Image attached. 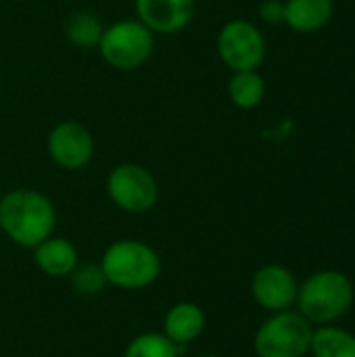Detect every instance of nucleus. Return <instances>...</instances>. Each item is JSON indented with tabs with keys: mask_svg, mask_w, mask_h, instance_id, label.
I'll use <instances>...</instances> for the list:
<instances>
[{
	"mask_svg": "<svg viewBox=\"0 0 355 357\" xmlns=\"http://www.w3.org/2000/svg\"><path fill=\"white\" fill-rule=\"evenodd\" d=\"M56 226V211L52 201L31 188H17L0 199V230L15 245L33 249Z\"/></svg>",
	"mask_w": 355,
	"mask_h": 357,
	"instance_id": "obj_1",
	"label": "nucleus"
},
{
	"mask_svg": "<svg viewBox=\"0 0 355 357\" xmlns=\"http://www.w3.org/2000/svg\"><path fill=\"white\" fill-rule=\"evenodd\" d=\"M354 299V282L345 272L320 270L299 284L295 305L310 324L326 326L347 316Z\"/></svg>",
	"mask_w": 355,
	"mask_h": 357,
	"instance_id": "obj_2",
	"label": "nucleus"
},
{
	"mask_svg": "<svg viewBox=\"0 0 355 357\" xmlns=\"http://www.w3.org/2000/svg\"><path fill=\"white\" fill-rule=\"evenodd\" d=\"M100 268L109 284L123 291H138L146 289L159 278L161 259L151 245L123 238L107 247L100 259Z\"/></svg>",
	"mask_w": 355,
	"mask_h": 357,
	"instance_id": "obj_3",
	"label": "nucleus"
},
{
	"mask_svg": "<svg viewBox=\"0 0 355 357\" xmlns=\"http://www.w3.org/2000/svg\"><path fill=\"white\" fill-rule=\"evenodd\" d=\"M96 48L109 67L134 71L153 56L155 33L138 19H123L103 29Z\"/></svg>",
	"mask_w": 355,
	"mask_h": 357,
	"instance_id": "obj_4",
	"label": "nucleus"
},
{
	"mask_svg": "<svg viewBox=\"0 0 355 357\" xmlns=\"http://www.w3.org/2000/svg\"><path fill=\"white\" fill-rule=\"evenodd\" d=\"M314 328L295 310L272 314L253 337L257 357H305L310 354Z\"/></svg>",
	"mask_w": 355,
	"mask_h": 357,
	"instance_id": "obj_5",
	"label": "nucleus"
},
{
	"mask_svg": "<svg viewBox=\"0 0 355 357\" xmlns=\"http://www.w3.org/2000/svg\"><path fill=\"white\" fill-rule=\"evenodd\" d=\"M107 195L126 213H146L159 201L155 176L138 163H121L107 178Z\"/></svg>",
	"mask_w": 355,
	"mask_h": 357,
	"instance_id": "obj_6",
	"label": "nucleus"
},
{
	"mask_svg": "<svg viewBox=\"0 0 355 357\" xmlns=\"http://www.w3.org/2000/svg\"><path fill=\"white\" fill-rule=\"evenodd\" d=\"M218 54L232 73L253 71L266 59V38L251 21L232 19L220 29Z\"/></svg>",
	"mask_w": 355,
	"mask_h": 357,
	"instance_id": "obj_7",
	"label": "nucleus"
},
{
	"mask_svg": "<svg viewBox=\"0 0 355 357\" xmlns=\"http://www.w3.org/2000/svg\"><path fill=\"white\" fill-rule=\"evenodd\" d=\"M46 149L50 159L59 167L67 172H77L92 161L94 138L86 126L77 121H61L50 130Z\"/></svg>",
	"mask_w": 355,
	"mask_h": 357,
	"instance_id": "obj_8",
	"label": "nucleus"
},
{
	"mask_svg": "<svg viewBox=\"0 0 355 357\" xmlns=\"http://www.w3.org/2000/svg\"><path fill=\"white\" fill-rule=\"evenodd\" d=\"M297 293L299 282L295 274L285 266L268 264L253 274L251 295L255 303L270 314L293 310L297 303Z\"/></svg>",
	"mask_w": 355,
	"mask_h": 357,
	"instance_id": "obj_9",
	"label": "nucleus"
},
{
	"mask_svg": "<svg viewBox=\"0 0 355 357\" xmlns=\"http://www.w3.org/2000/svg\"><path fill=\"white\" fill-rule=\"evenodd\" d=\"M138 21L153 33H178L195 17V0H134Z\"/></svg>",
	"mask_w": 355,
	"mask_h": 357,
	"instance_id": "obj_10",
	"label": "nucleus"
},
{
	"mask_svg": "<svg viewBox=\"0 0 355 357\" xmlns=\"http://www.w3.org/2000/svg\"><path fill=\"white\" fill-rule=\"evenodd\" d=\"M31 251H33V261L38 270L50 278H65L80 264L75 245L63 236H48Z\"/></svg>",
	"mask_w": 355,
	"mask_h": 357,
	"instance_id": "obj_11",
	"label": "nucleus"
},
{
	"mask_svg": "<svg viewBox=\"0 0 355 357\" xmlns=\"http://www.w3.org/2000/svg\"><path fill=\"white\" fill-rule=\"evenodd\" d=\"M205 322L207 320H205V312L201 310V305L192 301H182L167 310L163 318V335L176 345L184 347L203 335Z\"/></svg>",
	"mask_w": 355,
	"mask_h": 357,
	"instance_id": "obj_12",
	"label": "nucleus"
},
{
	"mask_svg": "<svg viewBox=\"0 0 355 357\" xmlns=\"http://www.w3.org/2000/svg\"><path fill=\"white\" fill-rule=\"evenodd\" d=\"M333 17V0H287L285 23L299 33L322 29Z\"/></svg>",
	"mask_w": 355,
	"mask_h": 357,
	"instance_id": "obj_13",
	"label": "nucleus"
},
{
	"mask_svg": "<svg viewBox=\"0 0 355 357\" xmlns=\"http://www.w3.org/2000/svg\"><path fill=\"white\" fill-rule=\"evenodd\" d=\"M310 354L314 357H355V335L326 324L314 331Z\"/></svg>",
	"mask_w": 355,
	"mask_h": 357,
	"instance_id": "obj_14",
	"label": "nucleus"
},
{
	"mask_svg": "<svg viewBox=\"0 0 355 357\" xmlns=\"http://www.w3.org/2000/svg\"><path fill=\"white\" fill-rule=\"evenodd\" d=\"M228 96H230L232 105L239 109H245V111L255 109L262 105V100L266 96V82L257 73V69L234 71L228 82Z\"/></svg>",
	"mask_w": 355,
	"mask_h": 357,
	"instance_id": "obj_15",
	"label": "nucleus"
},
{
	"mask_svg": "<svg viewBox=\"0 0 355 357\" xmlns=\"http://www.w3.org/2000/svg\"><path fill=\"white\" fill-rule=\"evenodd\" d=\"M103 29V21L92 10H77L65 21V38L77 48H96Z\"/></svg>",
	"mask_w": 355,
	"mask_h": 357,
	"instance_id": "obj_16",
	"label": "nucleus"
},
{
	"mask_svg": "<svg viewBox=\"0 0 355 357\" xmlns=\"http://www.w3.org/2000/svg\"><path fill=\"white\" fill-rule=\"evenodd\" d=\"M180 351L182 347L163 333H144L128 343L123 357H180Z\"/></svg>",
	"mask_w": 355,
	"mask_h": 357,
	"instance_id": "obj_17",
	"label": "nucleus"
},
{
	"mask_svg": "<svg viewBox=\"0 0 355 357\" xmlns=\"http://www.w3.org/2000/svg\"><path fill=\"white\" fill-rule=\"evenodd\" d=\"M69 278H71L73 291L84 297H94V295L103 293V289L109 284L103 274L100 264H86V266L77 264V268L69 274Z\"/></svg>",
	"mask_w": 355,
	"mask_h": 357,
	"instance_id": "obj_18",
	"label": "nucleus"
},
{
	"mask_svg": "<svg viewBox=\"0 0 355 357\" xmlns=\"http://www.w3.org/2000/svg\"><path fill=\"white\" fill-rule=\"evenodd\" d=\"M259 17L270 25L285 23V2L282 0H264L259 4Z\"/></svg>",
	"mask_w": 355,
	"mask_h": 357,
	"instance_id": "obj_19",
	"label": "nucleus"
},
{
	"mask_svg": "<svg viewBox=\"0 0 355 357\" xmlns=\"http://www.w3.org/2000/svg\"><path fill=\"white\" fill-rule=\"evenodd\" d=\"M203 357H220V356H203Z\"/></svg>",
	"mask_w": 355,
	"mask_h": 357,
	"instance_id": "obj_20",
	"label": "nucleus"
}]
</instances>
